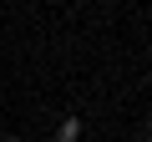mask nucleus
<instances>
[{"instance_id": "nucleus-1", "label": "nucleus", "mask_w": 152, "mask_h": 142, "mask_svg": "<svg viewBox=\"0 0 152 142\" xmlns=\"http://www.w3.org/2000/svg\"><path fill=\"white\" fill-rule=\"evenodd\" d=\"M56 142H81V122H76V117H66V122L56 127Z\"/></svg>"}, {"instance_id": "nucleus-2", "label": "nucleus", "mask_w": 152, "mask_h": 142, "mask_svg": "<svg viewBox=\"0 0 152 142\" xmlns=\"http://www.w3.org/2000/svg\"><path fill=\"white\" fill-rule=\"evenodd\" d=\"M0 142H20V137H0Z\"/></svg>"}]
</instances>
